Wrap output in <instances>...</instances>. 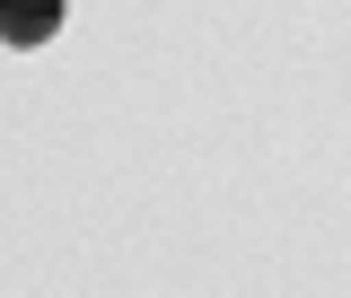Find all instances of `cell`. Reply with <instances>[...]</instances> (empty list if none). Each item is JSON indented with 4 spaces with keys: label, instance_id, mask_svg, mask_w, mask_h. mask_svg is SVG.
Instances as JSON below:
<instances>
[{
    "label": "cell",
    "instance_id": "1",
    "mask_svg": "<svg viewBox=\"0 0 351 298\" xmlns=\"http://www.w3.org/2000/svg\"><path fill=\"white\" fill-rule=\"evenodd\" d=\"M62 36V0H0V44L36 53V44Z\"/></svg>",
    "mask_w": 351,
    "mask_h": 298
}]
</instances>
